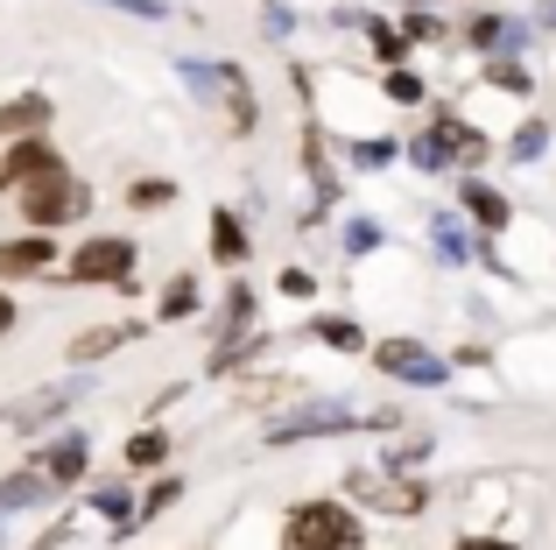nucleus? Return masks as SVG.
I'll list each match as a JSON object with an SVG mask.
<instances>
[{
    "label": "nucleus",
    "instance_id": "obj_18",
    "mask_svg": "<svg viewBox=\"0 0 556 550\" xmlns=\"http://www.w3.org/2000/svg\"><path fill=\"white\" fill-rule=\"evenodd\" d=\"M543 149H549V127H543V121H529V127L515 135V149H507V155H515V163H535Z\"/></svg>",
    "mask_w": 556,
    "mask_h": 550
},
{
    "label": "nucleus",
    "instance_id": "obj_32",
    "mask_svg": "<svg viewBox=\"0 0 556 550\" xmlns=\"http://www.w3.org/2000/svg\"><path fill=\"white\" fill-rule=\"evenodd\" d=\"M458 550H515V543H501V537H465Z\"/></svg>",
    "mask_w": 556,
    "mask_h": 550
},
{
    "label": "nucleus",
    "instance_id": "obj_31",
    "mask_svg": "<svg viewBox=\"0 0 556 550\" xmlns=\"http://www.w3.org/2000/svg\"><path fill=\"white\" fill-rule=\"evenodd\" d=\"M177 495H184V480H155V487H149V515H155V509H169Z\"/></svg>",
    "mask_w": 556,
    "mask_h": 550
},
{
    "label": "nucleus",
    "instance_id": "obj_27",
    "mask_svg": "<svg viewBox=\"0 0 556 550\" xmlns=\"http://www.w3.org/2000/svg\"><path fill=\"white\" fill-rule=\"evenodd\" d=\"M486 78L501 85V92H529V71H521V64H507V57H501V64L486 71Z\"/></svg>",
    "mask_w": 556,
    "mask_h": 550
},
{
    "label": "nucleus",
    "instance_id": "obj_16",
    "mask_svg": "<svg viewBox=\"0 0 556 550\" xmlns=\"http://www.w3.org/2000/svg\"><path fill=\"white\" fill-rule=\"evenodd\" d=\"M359 495H367L374 509H402V515H416V509H422V495H416V487H402V495H394V487H374V480H359Z\"/></svg>",
    "mask_w": 556,
    "mask_h": 550
},
{
    "label": "nucleus",
    "instance_id": "obj_12",
    "mask_svg": "<svg viewBox=\"0 0 556 550\" xmlns=\"http://www.w3.org/2000/svg\"><path fill=\"white\" fill-rule=\"evenodd\" d=\"M42 121H50V99H42V92L8 99V107H0V127H14V135H28V127H42Z\"/></svg>",
    "mask_w": 556,
    "mask_h": 550
},
{
    "label": "nucleus",
    "instance_id": "obj_15",
    "mask_svg": "<svg viewBox=\"0 0 556 550\" xmlns=\"http://www.w3.org/2000/svg\"><path fill=\"white\" fill-rule=\"evenodd\" d=\"M465 205H472V220H479V226H507V198H501V191H486V184H465Z\"/></svg>",
    "mask_w": 556,
    "mask_h": 550
},
{
    "label": "nucleus",
    "instance_id": "obj_30",
    "mask_svg": "<svg viewBox=\"0 0 556 550\" xmlns=\"http://www.w3.org/2000/svg\"><path fill=\"white\" fill-rule=\"evenodd\" d=\"M106 8H121V14H141V22H163V0H106Z\"/></svg>",
    "mask_w": 556,
    "mask_h": 550
},
{
    "label": "nucleus",
    "instance_id": "obj_21",
    "mask_svg": "<svg viewBox=\"0 0 556 550\" xmlns=\"http://www.w3.org/2000/svg\"><path fill=\"white\" fill-rule=\"evenodd\" d=\"M317 339H325V346H345V353H353V346H359V325H353V317H317Z\"/></svg>",
    "mask_w": 556,
    "mask_h": 550
},
{
    "label": "nucleus",
    "instance_id": "obj_33",
    "mask_svg": "<svg viewBox=\"0 0 556 550\" xmlns=\"http://www.w3.org/2000/svg\"><path fill=\"white\" fill-rule=\"evenodd\" d=\"M8 332H14V303L0 297V339H8Z\"/></svg>",
    "mask_w": 556,
    "mask_h": 550
},
{
    "label": "nucleus",
    "instance_id": "obj_10",
    "mask_svg": "<svg viewBox=\"0 0 556 550\" xmlns=\"http://www.w3.org/2000/svg\"><path fill=\"white\" fill-rule=\"evenodd\" d=\"M42 473H50V480H78V473H85V438H78V430H71V438L64 445H50V459H42Z\"/></svg>",
    "mask_w": 556,
    "mask_h": 550
},
{
    "label": "nucleus",
    "instance_id": "obj_1",
    "mask_svg": "<svg viewBox=\"0 0 556 550\" xmlns=\"http://www.w3.org/2000/svg\"><path fill=\"white\" fill-rule=\"evenodd\" d=\"M282 550H367V537L339 501H303L282 529Z\"/></svg>",
    "mask_w": 556,
    "mask_h": 550
},
{
    "label": "nucleus",
    "instance_id": "obj_20",
    "mask_svg": "<svg viewBox=\"0 0 556 550\" xmlns=\"http://www.w3.org/2000/svg\"><path fill=\"white\" fill-rule=\"evenodd\" d=\"M163 452H169V438H163V430H141V438L127 445V466H155Z\"/></svg>",
    "mask_w": 556,
    "mask_h": 550
},
{
    "label": "nucleus",
    "instance_id": "obj_25",
    "mask_svg": "<svg viewBox=\"0 0 556 550\" xmlns=\"http://www.w3.org/2000/svg\"><path fill=\"white\" fill-rule=\"evenodd\" d=\"M106 346H121V332H113V325H99V332H85V339L71 346V353H78V360H99Z\"/></svg>",
    "mask_w": 556,
    "mask_h": 550
},
{
    "label": "nucleus",
    "instance_id": "obj_8",
    "mask_svg": "<svg viewBox=\"0 0 556 550\" xmlns=\"http://www.w3.org/2000/svg\"><path fill=\"white\" fill-rule=\"evenodd\" d=\"M50 262V240H0V275H42Z\"/></svg>",
    "mask_w": 556,
    "mask_h": 550
},
{
    "label": "nucleus",
    "instance_id": "obj_22",
    "mask_svg": "<svg viewBox=\"0 0 556 550\" xmlns=\"http://www.w3.org/2000/svg\"><path fill=\"white\" fill-rule=\"evenodd\" d=\"M92 509H99V515H113L121 529L135 523V509H127V495H121V487H92Z\"/></svg>",
    "mask_w": 556,
    "mask_h": 550
},
{
    "label": "nucleus",
    "instance_id": "obj_17",
    "mask_svg": "<svg viewBox=\"0 0 556 550\" xmlns=\"http://www.w3.org/2000/svg\"><path fill=\"white\" fill-rule=\"evenodd\" d=\"M465 42H472V50H501V42H521V28H507V22H493V14H486V22H472V36H465Z\"/></svg>",
    "mask_w": 556,
    "mask_h": 550
},
{
    "label": "nucleus",
    "instance_id": "obj_4",
    "mask_svg": "<svg viewBox=\"0 0 556 550\" xmlns=\"http://www.w3.org/2000/svg\"><path fill=\"white\" fill-rule=\"evenodd\" d=\"M71 275H78V283H127V275H135V240H85Z\"/></svg>",
    "mask_w": 556,
    "mask_h": 550
},
{
    "label": "nucleus",
    "instance_id": "obj_13",
    "mask_svg": "<svg viewBox=\"0 0 556 550\" xmlns=\"http://www.w3.org/2000/svg\"><path fill=\"white\" fill-rule=\"evenodd\" d=\"M430 240H437V262H451V268L465 262V226L451 220V212H437V220H430Z\"/></svg>",
    "mask_w": 556,
    "mask_h": 550
},
{
    "label": "nucleus",
    "instance_id": "obj_23",
    "mask_svg": "<svg viewBox=\"0 0 556 550\" xmlns=\"http://www.w3.org/2000/svg\"><path fill=\"white\" fill-rule=\"evenodd\" d=\"M408 155H416V170H444V163H451V149H444V135H437V127H430V135H422Z\"/></svg>",
    "mask_w": 556,
    "mask_h": 550
},
{
    "label": "nucleus",
    "instance_id": "obj_29",
    "mask_svg": "<svg viewBox=\"0 0 556 550\" xmlns=\"http://www.w3.org/2000/svg\"><path fill=\"white\" fill-rule=\"evenodd\" d=\"M388 155H394V141H359V149H353V163H359V170H380Z\"/></svg>",
    "mask_w": 556,
    "mask_h": 550
},
{
    "label": "nucleus",
    "instance_id": "obj_28",
    "mask_svg": "<svg viewBox=\"0 0 556 550\" xmlns=\"http://www.w3.org/2000/svg\"><path fill=\"white\" fill-rule=\"evenodd\" d=\"M169 198H177V191H169V184H135V205H141V212H163Z\"/></svg>",
    "mask_w": 556,
    "mask_h": 550
},
{
    "label": "nucleus",
    "instance_id": "obj_7",
    "mask_svg": "<svg viewBox=\"0 0 556 550\" xmlns=\"http://www.w3.org/2000/svg\"><path fill=\"white\" fill-rule=\"evenodd\" d=\"M42 170H64V163H56V149H50V141H22V149L0 155V191H8V184L42 177Z\"/></svg>",
    "mask_w": 556,
    "mask_h": 550
},
{
    "label": "nucleus",
    "instance_id": "obj_24",
    "mask_svg": "<svg viewBox=\"0 0 556 550\" xmlns=\"http://www.w3.org/2000/svg\"><path fill=\"white\" fill-rule=\"evenodd\" d=\"M388 99H394V107H416V99H422V78H416V71H394V78H388Z\"/></svg>",
    "mask_w": 556,
    "mask_h": 550
},
{
    "label": "nucleus",
    "instance_id": "obj_5",
    "mask_svg": "<svg viewBox=\"0 0 556 550\" xmlns=\"http://www.w3.org/2000/svg\"><path fill=\"white\" fill-rule=\"evenodd\" d=\"M353 424V410L345 402H311V410H289L282 424L268 430V445H289V438H325V430H345Z\"/></svg>",
    "mask_w": 556,
    "mask_h": 550
},
{
    "label": "nucleus",
    "instance_id": "obj_2",
    "mask_svg": "<svg viewBox=\"0 0 556 550\" xmlns=\"http://www.w3.org/2000/svg\"><path fill=\"white\" fill-rule=\"evenodd\" d=\"M85 205H92V198H85V184H78V177H64V170H42V177H28V184H22V212H28V226H64V220H78Z\"/></svg>",
    "mask_w": 556,
    "mask_h": 550
},
{
    "label": "nucleus",
    "instance_id": "obj_11",
    "mask_svg": "<svg viewBox=\"0 0 556 550\" xmlns=\"http://www.w3.org/2000/svg\"><path fill=\"white\" fill-rule=\"evenodd\" d=\"M42 480H50V473H14V480L0 487V515H14V509H36V501L50 495Z\"/></svg>",
    "mask_w": 556,
    "mask_h": 550
},
{
    "label": "nucleus",
    "instance_id": "obj_3",
    "mask_svg": "<svg viewBox=\"0 0 556 550\" xmlns=\"http://www.w3.org/2000/svg\"><path fill=\"white\" fill-rule=\"evenodd\" d=\"M374 367L394 374V382H408V388H444V382H451V367H444V360H437L422 339H380V346H374Z\"/></svg>",
    "mask_w": 556,
    "mask_h": 550
},
{
    "label": "nucleus",
    "instance_id": "obj_6",
    "mask_svg": "<svg viewBox=\"0 0 556 550\" xmlns=\"http://www.w3.org/2000/svg\"><path fill=\"white\" fill-rule=\"evenodd\" d=\"M78 396H85V382H56V388H36V396L8 402V424H14V430H36V424H50V416H64V410H71Z\"/></svg>",
    "mask_w": 556,
    "mask_h": 550
},
{
    "label": "nucleus",
    "instance_id": "obj_9",
    "mask_svg": "<svg viewBox=\"0 0 556 550\" xmlns=\"http://www.w3.org/2000/svg\"><path fill=\"white\" fill-rule=\"evenodd\" d=\"M437 135H444L451 163H479V155H486V135H479V127H465V121H437Z\"/></svg>",
    "mask_w": 556,
    "mask_h": 550
},
{
    "label": "nucleus",
    "instance_id": "obj_19",
    "mask_svg": "<svg viewBox=\"0 0 556 550\" xmlns=\"http://www.w3.org/2000/svg\"><path fill=\"white\" fill-rule=\"evenodd\" d=\"M184 311H198V283H190V275H177V283L163 289V317H184Z\"/></svg>",
    "mask_w": 556,
    "mask_h": 550
},
{
    "label": "nucleus",
    "instance_id": "obj_14",
    "mask_svg": "<svg viewBox=\"0 0 556 550\" xmlns=\"http://www.w3.org/2000/svg\"><path fill=\"white\" fill-rule=\"evenodd\" d=\"M212 254H218L226 268L247 254V234H240V220H232V212H218V220H212Z\"/></svg>",
    "mask_w": 556,
    "mask_h": 550
},
{
    "label": "nucleus",
    "instance_id": "obj_26",
    "mask_svg": "<svg viewBox=\"0 0 556 550\" xmlns=\"http://www.w3.org/2000/svg\"><path fill=\"white\" fill-rule=\"evenodd\" d=\"M345 248H353V254H374L380 248V226L374 220H353V226H345Z\"/></svg>",
    "mask_w": 556,
    "mask_h": 550
}]
</instances>
